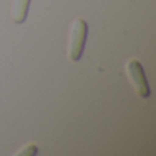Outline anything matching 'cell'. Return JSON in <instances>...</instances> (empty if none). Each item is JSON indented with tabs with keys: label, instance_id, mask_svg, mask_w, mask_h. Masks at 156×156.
I'll list each match as a JSON object with an SVG mask.
<instances>
[{
	"label": "cell",
	"instance_id": "obj_1",
	"mask_svg": "<svg viewBox=\"0 0 156 156\" xmlns=\"http://www.w3.org/2000/svg\"><path fill=\"white\" fill-rule=\"evenodd\" d=\"M86 36H88L86 22L81 18H76L71 23L70 33H69V58L73 62L80 60V58L82 56Z\"/></svg>",
	"mask_w": 156,
	"mask_h": 156
},
{
	"label": "cell",
	"instance_id": "obj_2",
	"mask_svg": "<svg viewBox=\"0 0 156 156\" xmlns=\"http://www.w3.org/2000/svg\"><path fill=\"white\" fill-rule=\"evenodd\" d=\"M126 71L129 76L130 81L133 83V88L136 89L140 97L147 99L149 96V86H148V81H147L145 73H144L143 65L138 62L137 59H133L127 63L126 66Z\"/></svg>",
	"mask_w": 156,
	"mask_h": 156
},
{
	"label": "cell",
	"instance_id": "obj_3",
	"mask_svg": "<svg viewBox=\"0 0 156 156\" xmlns=\"http://www.w3.org/2000/svg\"><path fill=\"white\" fill-rule=\"evenodd\" d=\"M30 0H12L11 5V18L15 23H23L27 16Z\"/></svg>",
	"mask_w": 156,
	"mask_h": 156
},
{
	"label": "cell",
	"instance_id": "obj_4",
	"mask_svg": "<svg viewBox=\"0 0 156 156\" xmlns=\"http://www.w3.org/2000/svg\"><path fill=\"white\" fill-rule=\"evenodd\" d=\"M37 154V147L34 145V144H29V145H26V147H23L22 148V151H19L16 155H19V156H33V155H36Z\"/></svg>",
	"mask_w": 156,
	"mask_h": 156
}]
</instances>
